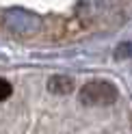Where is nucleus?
Here are the masks:
<instances>
[{
    "label": "nucleus",
    "mask_w": 132,
    "mask_h": 134,
    "mask_svg": "<svg viewBox=\"0 0 132 134\" xmlns=\"http://www.w3.org/2000/svg\"><path fill=\"white\" fill-rule=\"evenodd\" d=\"M115 58H132V41H126V43H119L117 50H115Z\"/></svg>",
    "instance_id": "4"
},
{
    "label": "nucleus",
    "mask_w": 132,
    "mask_h": 134,
    "mask_svg": "<svg viewBox=\"0 0 132 134\" xmlns=\"http://www.w3.org/2000/svg\"><path fill=\"white\" fill-rule=\"evenodd\" d=\"M119 91L108 80H89L80 89V102L85 106H111L117 102Z\"/></svg>",
    "instance_id": "1"
},
{
    "label": "nucleus",
    "mask_w": 132,
    "mask_h": 134,
    "mask_svg": "<svg viewBox=\"0 0 132 134\" xmlns=\"http://www.w3.org/2000/svg\"><path fill=\"white\" fill-rule=\"evenodd\" d=\"M48 91L54 95H69L74 91V80L69 76H52L48 80Z\"/></svg>",
    "instance_id": "3"
},
{
    "label": "nucleus",
    "mask_w": 132,
    "mask_h": 134,
    "mask_svg": "<svg viewBox=\"0 0 132 134\" xmlns=\"http://www.w3.org/2000/svg\"><path fill=\"white\" fill-rule=\"evenodd\" d=\"M13 93V89H11V85L7 82L4 78H0V102H4L7 97H9Z\"/></svg>",
    "instance_id": "5"
},
{
    "label": "nucleus",
    "mask_w": 132,
    "mask_h": 134,
    "mask_svg": "<svg viewBox=\"0 0 132 134\" xmlns=\"http://www.w3.org/2000/svg\"><path fill=\"white\" fill-rule=\"evenodd\" d=\"M2 22H4L7 30H11L13 35H22V37H30L41 28L39 15H35L28 9H20V7L7 9L2 15Z\"/></svg>",
    "instance_id": "2"
}]
</instances>
